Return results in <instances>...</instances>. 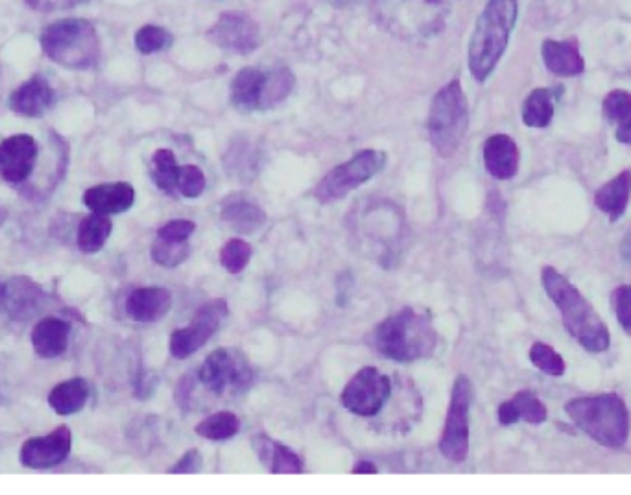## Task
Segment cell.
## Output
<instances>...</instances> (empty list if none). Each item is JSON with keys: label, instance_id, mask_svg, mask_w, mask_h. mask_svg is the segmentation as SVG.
<instances>
[{"label": "cell", "instance_id": "1", "mask_svg": "<svg viewBox=\"0 0 631 495\" xmlns=\"http://www.w3.org/2000/svg\"><path fill=\"white\" fill-rule=\"evenodd\" d=\"M541 283L548 298L560 311L563 326L572 339L591 353L608 351L611 344L608 326L584 294L554 266H543Z\"/></svg>", "mask_w": 631, "mask_h": 495}, {"label": "cell", "instance_id": "2", "mask_svg": "<svg viewBox=\"0 0 631 495\" xmlns=\"http://www.w3.org/2000/svg\"><path fill=\"white\" fill-rule=\"evenodd\" d=\"M519 0H488L469 43V71L486 82L497 69L517 23Z\"/></svg>", "mask_w": 631, "mask_h": 495}, {"label": "cell", "instance_id": "3", "mask_svg": "<svg viewBox=\"0 0 631 495\" xmlns=\"http://www.w3.org/2000/svg\"><path fill=\"white\" fill-rule=\"evenodd\" d=\"M436 342L438 337L432 318L412 307L388 316L371 335L373 348L397 363H412L429 357Z\"/></svg>", "mask_w": 631, "mask_h": 495}, {"label": "cell", "instance_id": "4", "mask_svg": "<svg viewBox=\"0 0 631 495\" xmlns=\"http://www.w3.org/2000/svg\"><path fill=\"white\" fill-rule=\"evenodd\" d=\"M565 412L582 433L602 447L620 449L630 438V411L617 394L571 399L565 405Z\"/></svg>", "mask_w": 631, "mask_h": 495}, {"label": "cell", "instance_id": "5", "mask_svg": "<svg viewBox=\"0 0 631 495\" xmlns=\"http://www.w3.org/2000/svg\"><path fill=\"white\" fill-rule=\"evenodd\" d=\"M41 47L48 58L67 69H91L100 58L95 26L84 19H65L47 26Z\"/></svg>", "mask_w": 631, "mask_h": 495}, {"label": "cell", "instance_id": "6", "mask_svg": "<svg viewBox=\"0 0 631 495\" xmlns=\"http://www.w3.org/2000/svg\"><path fill=\"white\" fill-rule=\"evenodd\" d=\"M469 126V106L460 80L441 87L432 100L429 115L430 143L441 157L453 156Z\"/></svg>", "mask_w": 631, "mask_h": 495}, {"label": "cell", "instance_id": "7", "mask_svg": "<svg viewBox=\"0 0 631 495\" xmlns=\"http://www.w3.org/2000/svg\"><path fill=\"white\" fill-rule=\"evenodd\" d=\"M386 165V154L381 150H362L346 163L331 170L320 185L316 187L314 196L322 204H333L347 194L355 191L360 185L370 182L375 174H379Z\"/></svg>", "mask_w": 631, "mask_h": 495}, {"label": "cell", "instance_id": "8", "mask_svg": "<svg viewBox=\"0 0 631 495\" xmlns=\"http://www.w3.org/2000/svg\"><path fill=\"white\" fill-rule=\"evenodd\" d=\"M473 401L471 381L460 375L453 387V396L447 411V420L440 438L441 455L454 464H460L469 455V411Z\"/></svg>", "mask_w": 631, "mask_h": 495}, {"label": "cell", "instance_id": "9", "mask_svg": "<svg viewBox=\"0 0 631 495\" xmlns=\"http://www.w3.org/2000/svg\"><path fill=\"white\" fill-rule=\"evenodd\" d=\"M198 379L203 387L215 394L242 392L250 387L253 372L239 351L220 348L207 355L202 368L198 370Z\"/></svg>", "mask_w": 631, "mask_h": 495}, {"label": "cell", "instance_id": "10", "mask_svg": "<svg viewBox=\"0 0 631 495\" xmlns=\"http://www.w3.org/2000/svg\"><path fill=\"white\" fill-rule=\"evenodd\" d=\"M227 314L229 305L226 300L216 298L213 302L205 303L196 311L189 326L179 327L170 335V353L176 359H187L196 351L202 350L218 331V327L222 326Z\"/></svg>", "mask_w": 631, "mask_h": 495}, {"label": "cell", "instance_id": "11", "mask_svg": "<svg viewBox=\"0 0 631 495\" xmlns=\"http://www.w3.org/2000/svg\"><path fill=\"white\" fill-rule=\"evenodd\" d=\"M390 394H392L390 377L381 374L377 368L366 366L358 370L355 377L347 383L340 401L344 409L357 414L360 418H373L381 412Z\"/></svg>", "mask_w": 631, "mask_h": 495}, {"label": "cell", "instance_id": "12", "mask_svg": "<svg viewBox=\"0 0 631 495\" xmlns=\"http://www.w3.org/2000/svg\"><path fill=\"white\" fill-rule=\"evenodd\" d=\"M261 30L248 13L226 12L220 15L216 25L207 32L209 41L220 49L235 54H250L259 45Z\"/></svg>", "mask_w": 631, "mask_h": 495}, {"label": "cell", "instance_id": "13", "mask_svg": "<svg viewBox=\"0 0 631 495\" xmlns=\"http://www.w3.org/2000/svg\"><path fill=\"white\" fill-rule=\"evenodd\" d=\"M72 433L67 425L54 429L50 435L30 438L21 447V464L32 470H48L63 464L71 455Z\"/></svg>", "mask_w": 631, "mask_h": 495}, {"label": "cell", "instance_id": "14", "mask_svg": "<svg viewBox=\"0 0 631 495\" xmlns=\"http://www.w3.org/2000/svg\"><path fill=\"white\" fill-rule=\"evenodd\" d=\"M37 161L36 139L17 133L0 143V176L8 183H23L32 176Z\"/></svg>", "mask_w": 631, "mask_h": 495}, {"label": "cell", "instance_id": "15", "mask_svg": "<svg viewBox=\"0 0 631 495\" xmlns=\"http://www.w3.org/2000/svg\"><path fill=\"white\" fill-rule=\"evenodd\" d=\"M47 303V294L37 283L28 278H15L6 283L4 290V309L13 320H30Z\"/></svg>", "mask_w": 631, "mask_h": 495}, {"label": "cell", "instance_id": "16", "mask_svg": "<svg viewBox=\"0 0 631 495\" xmlns=\"http://www.w3.org/2000/svg\"><path fill=\"white\" fill-rule=\"evenodd\" d=\"M519 146L506 133L491 135L484 145V165L495 180H512L519 170Z\"/></svg>", "mask_w": 631, "mask_h": 495}, {"label": "cell", "instance_id": "17", "mask_svg": "<svg viewBox=\"0 0 631 495\" xmlns=\"http://www.w3.org/2000/svg\"><path fill=\"white\" fill-rule=\"evenodd\" d=\"M56 102V91L43 76H34L15 89L10 97V109L23 117H41Z\"/></svg>", "mask_w": 631, "mask_h": 495}, {"label": "cell", "instance_id": "18", "mask_svg": "<svg viewBox=\"0 0 631 495\" xmlns=\"http://www.w3.org/2000/svg\"><path fill=\"white\" fill-rule=\"evenodd\" d=\"M84 204L102 215L126 213L135 204V189L130 183H102L85 191Z\"/></svg>", "mask_w": 631, "mask_h": 495}, {"label": "cell", "instance_id": "19", "mask_svg": "<svg viewBox=\"0 0 631 495\" xmlns=\"http://www.w3.org/2000/svg\"><path fill=\"white\" fill-rule=\"evenodd\" d=\"M172 294L163 287H143L133 290L126 300V313L131 320L152 324L170 311Z\"/></svg>", "mask_w": 631, "mask_h": 495}, {"label": "cell", "instance_id": "20", "mask_svg": "<svg viewBox=\"0 0 631 495\" xmlns=\"http://www.w3.org/2000/svg\"><path fill=\"white\" fill-rule=\"evenodd\" d=\"M541 58L545 67L556 76H578L585 71L584 56L576 41H554L547 39L541 45Z\"/></svg>", "mask_w": 631, "mask_h": 495}, {"label": "cell", "instance_id": "21", "mask_svg": "<svg viewBox=\"0 0 631 495\" xmlns=\"http://www.w3.org/2000/svg\"><path fill=\"white\" fill-rule=\"evenodd\" d=\"M71 326L61 318H43L32 331V346L39 357L56 359L69 348Z\"/></svg>", "mask_w": 631, "mask_h": 495}, {"label": "cell", "instance_id": "22", "mask_svg": "<svg viewBox=\"0 0 631 495\" xmlns=\"http://www.w3.org/2000/svg\"><path fill=\"white\" fill-rule=\"evenodd\" d=\"M631 198V170H622L613 180L602 185L595 194V204L604 215H608L611 222H617L624 217L630 206Z\"/></svg>", "mask_w": 631, "mask_h": 495}, {"label": "cell", "instance_id": "23", "mask_svg": "<svg viewBox=\"0 0 631 495\" xmlns=\"http://www.w3.org/2000/svg\"><path fill=\"white\" fill-rule=\"evenodd\" d=\"M561 87H539L532 91L523 104V122L530 128H547L554 119L556 102L561 98Z\"/></svg>", "mask_w": 631, "mask_h": 495}, {"label": "cell", "instance_id": "24", "mask_svg": "<svg viewBox=\"0 0 631 495\" xmlns=\"http://www.w3.org/2000/svg\"><path fill=\"white\" fill-rule=\"evenodd\" d=\"M222 220L231 230L242 235H251L266 224V213L261 206L250 200H231L222 209Z\"/></svg>", "mask_w": 631, "mask_h": 495}, {"label": "cell", "instance_id": "25", "mask_svg": "<svg viewBox=\"0 0 631 495\" xmlns=\"http://www.w3.org/2000/svg\"><path fill=\"white\" fill-rule=\"evenodd\" d=\"M89 399V383L85 379H69L52 388L48 405L61 416H71L82 411Z\"/></svg>", "mask_w": 631, "mask_h": 495}, {"label": "cell", "instance_id": "26", "mask_svg": "<svg viewBox=\"0 0 631 495\" xmlns=\"http://www.w3.org/2000/svg\"><path fill=\"white\" fill-rule=\"evenodd\" d=\"M602 111L604 117L617 126V141L631 145V93L624 89L611 91L602 102Z\"/></svg>", "mask_w": 631, "mask_h": 495}, {"label": "cell", "instance_id": "27", "mask_svg": "<svg viewBox=\"0 0 631 495\" xmlns=\"http://www.w3.org/2000/svg\"><path fill=\"white\" fill-rule=\"evenodd\" d=\"M255 451L259 453V459L264 464H268V468L274 475H285V473L298 475L303 471V462L292 449L272 442L268 438H261L255 444Z\"/></svg>", "mask_w": 631, "mask_h": 495}, {"label": "cell", "instance_id": "28", "mask_svg": "<svg viewBox=\"0 0 631 495\" xmlns=\"http://www.w3.org/2000/svg\"><path fill=\"white\" fill-rule=\"evenodd\" d=\"M262 80H264V73L257 71V69L246 67V69L239 71L237 76H235V80H233V84H231V100H233V104L237 108L246 109V111L259 109Z\"/></svg>", "mask_w": 631, "mask_h": 495}, {"label": "cell", "instance_id": "29", "mask_svg": "<svg viewBox=\"0 0 631 495\" xmlns=\"http://www.w3.org/2000/svg\"><path fill=\"white\" fill-rule=\"evenodd\" d=\"M111 231H113V222H111L109 215H102V213L93 211L89 217H85L80 222V228H78L80 250L84 254L100 252L106 246Z\"/></svg>", "mask_w": 631, "mask_h": 495}, {"label": "cell", "instance_id": "30", "mask_svg": "<svg viewBox=\"0 0 631 495\" xmlns=\"http://www.w3.org/2000/svg\"><path fill=\"white\" fill-rule=\"evenodd\" d=\"M294 85H296V78L285 67L275 69L272 73H264L259 109H270L281 104L292 93Z\"/></svg>", "mask_w": 631, "mask_h": 495}, {"label": "cell", "instance_id": "31", "mask_svg": "<svg viewBox=\"0 0 631 495\" xmlns=\"http://www.w3.org/2000/svg\"><path fill=\"white\" fill-rule=\"evenodd\" d=\"M179 165L172 150L159 148L152 156V178L155 185L167 194H178Z\"/></svg>", "mask_w": 631, "mask_h": 495}, {"label": "cell", "instance_id": "32", "mask_svg": "<svg viewBox=\"0 0 631 495\" xmlns=\"http://www.w3.org/2000/svg\"><path fill=\"white\" fill-rule=\"evenodd\" d=\"M240 420L233 412H216L196 425V435L207 440H227L239 433Z\"/></svg>", "mask_w": 631, "mask_h": 495}, {"label": "cell", "instance_id": "33", "mask_svg": "<svg viewBox=\"0 0 631 495\" xmlns=\"http://www.w3.org/2000/svg\"><path fill=\"white\" fill-rule=\"evenodd\" d=\"M510 401H512L513 411H515V416L519 422L523 420V422L532 423V425L547 422V407L534 392L521 390Z\"/></svg>", "mask_w": 631, "mask_h": 495}, {"label": "cell", "instance_id": "34", "mask_svg": "<svg viewBox=\"0 0 631 495\" xmlns=\"http://www.w3.org/2000/svg\"><path fill=\"white\" fill-rule=\"evenodd\" d=\"M150 254H152V261L157 265L165 266V268H176L187 261V257L191 254V248H189L187 241L174 242L157 237L152 244Z\"/></svg>", "mask_w": 631, "mask_h": 495}, {"label": "cell", "instance_id": "35", "mask_svg": "<svg viewBox=\"0 0 631 495\" xmlns=\"http://www.w3.org/2000/svg\"><path fill=\"white\" fill-rule=\"evenodd\" d=\"M528 355H530V363L534 364L539 372L550 375V377H561L567 370L565 359L550 344H545V342H536L530 348Z\"/></svg>", "mask_w": 631, "mask_h": 495}, {"label": "cell", "instance_id": "36", "mask_svg": "<svg viewBox=\"0 0 631 495\" xmlns=\"http://www.w3.org/2000/svg\"><path fill=\"white\" fill-rule=\"evenodd\" d=\"M251 255H253V248L250 242L231 239L220 250V263L229 274H240L250 263Z\"/></svg>", "mask_w": 631, "mask_h": 495}, {"label": "cell", "instance_id": "37", "mask_svg": "<svg viewBox=\"0 0 631 495\" xmlns=\"http://www.w3.org/2000/svg\"><path fill=\"white\" fill-rule=\"evenodd\" d=\"M172 45L170 32L161 26L146 25L135 34V47L141 54H154Z\"/></svg>", "mask_w": 631, "mask_h": 495}, {"label": "cell", "instance_id": "38", "mask_svg": "<svg viewBox=\"0 0 631 495\" xmlns=\"http://www.w3.org/2000/svg\"><path fill=\"white\" fill-rule=\"evenodd\" d=\"M205 189V174L196 165H183L178 172V194L185 198H198Z\"/></svg>", "mask_w": 631, "mask_h": 495}, {"label": "cell", "instance_id": "39", "mask_svg": "<svg viewBox=\"0 0 631 495\" xmlns=\"http://www.w3.org/2000/svg\"><path fill=\"white\" fill-rule=\"evenodd\" d=\"M611 305L620 327L631 337V285H620L613 290Z\"/></svg>", "mask_w": 631, "mask_h": 495}, {"label": "cell", "instance_id": "40", "mask_svg": "<svg viewBox=\"0 0 631 495\" xmlns=\"http://www.w3.org/2000/svg\"><path fill=\"white\" fill-rule=\"evenodd\" d=\"M194 230H196V224L192 220H170L165 226L159 228L157 237L174 242L189 241Z\"/></svg>", "mask_w": 631, "mask_h": 495}, {"label": "cell", "instance_id": "41", "mask_svg": "<svg viewBox=\"0 0 631 495\" xmlns=\"http://www.w3.org/2000/svg\"><path fill=\"white\" fill-rule=\"evenodd\" d=\"M202 470V453L198 449L187 451L181 459L176 462V466H172L168 473H198Z\"/></svg>", "mask_w": 631, "mask_h": 495}, {"label": "cell", "instance_id": "42", "mask_svg": "<svg viewBox=\"0 0 631 495\" xmlns=\"http://www.w3.org/2000/svg\"><path fill=\"white\" fill-rule=\"evenodd\" d=\"M353 473H355V475H358V473H360V475H375V473H377V466H375L373 462H370V460H360V462L355 464Z\"/></svg>", "mask_w": 631, "mask_h": 495}, {"label": "cell", "instance_id": "43", "mask_svg": "<svg viewBox=\"0 0 631 495\" xmlns=\"http://www.w3.org/2000/svg\"><path fill=\"white\" fill-rule=\"evenodd\" d=\"M620 254L624 257V261H626V263H630L631 265V231L626 233L624 241L620 244Z\"/></svg>", "mask_w": 631, "mask_h": 495}, {"label": "cell", "instance_id": "44", "mask_svg": "<svg viewBox=\"0 0 631 495\" xmlns=\"http://www.w3.org/2000/svg\"><path fill=\"white\" fill-rule=\"evenodd\" d=\"M4 290H6V285L0 281V311L4 309Z\"/></svg>", "mask_w": 631, "mask_h": 495}]
</instances>
